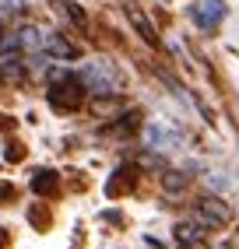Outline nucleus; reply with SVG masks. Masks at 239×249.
<instances>
[{
    "label": "nucleus",
    "mask_w": 239,
    "mask_h": 249,
    "mask_svg": "<svg viewBox=\"0 0 239 249\" xmlns=\"http://www.w3.org/2000/svg\"><path fill=\"white\" fill-rule=\"evenodd\" d=\"M176 239H179V242H197L200 231H197L194 225H179V228H176Z\"/></svg>",
    "instance_id": "423d86ee"
},
{
    "label": "nucleus",
    "mask_w": 239,
    "mask_h": 249,
    "mask_svg": "<svg viewBox=\"0 0 239 249\" xmlns=\"http://www.w3.org/2000/svg\"><path fill=\"white\" fill-rule=\"evenodd\" d=\"M32 190H36V193H53V190H57V176H53V172H36Z\"/></svg>",
    "instance_id": "20e7f679"
},
{
    "label": "nucleus",
    "mask_w": 239,
    "mask_h": 249,
    "mask_svg": "<svg viewBox=\"0 0 239 249\" xmlns=\"http://www.w3.org/2000/svg\"><path fill=\"white\" fill-rule=\"evenodd\" d=\"M4 200H14V186H7V182L0 186V204H4Z\"/></svg>",
    "instance_id": "0eeeda50"
},
{
    "label": "nucleus",
    "mask_w": 239,
    "mask_h": 249,
    "mask_svg": "<svg viewBox=\"0 0 239 249\" xmlns=\"http://www.w3.org/2000/svg\"><path fill=\"white\" fill-rule=\"evenodd\" d=\"M4 242H7V235H4V228H0V246H4Z\"/></svg>",
    "instance_id": "6e6552de"
},
{
    "label": "nucleus",
    "mask_w": 239,
    "mask_h": 249,
    "mask_svg": "<svg viewBox=\"0 0 239 249\" xmlns=\"http://www.w3.org/2000/svg\"><path fill=\"white\" fill-rule=\"evenodd\" d=\"M200 218H208L211 225H225L232 218V211L221 200H215V196H204V200H200Z\"/></svg>",
    "instance_id": "f03ea898"
},
{
    "label": "nucleus",
    "mask_w": 239,
    "mask_h": 249,
    "mask_svg": "<svg viewBox=\"0 0 239 249\" xmlns=\"http://www.w3.org/2000/svg\"><path fill=\"white\" fill-rule=\"evenodd\" d=\"M46 46L53 49L57 56H78V49H74L71 42H63V39H57V36H49V39H46Z\"/></svg>",
    "instance_id": "39448f33"
},
{
    "label": "nucleus",
    "mask_w": 239,
    "mask_h": 249,
    "mask_svg": "<svg viewBox=\"0 0 239 249\" xmlns=\"http://www.w3.org/2000/svg\"><path fill=\"white\" fill-rule=\"evenodd\" d=\"M127 14H130V21H134V28H138V32H141V39H144V42H151V46H155V42H159V39H155V28H151V25H148V18H144V14H141L138 7H134V4L127 7Z\"/></svg>",
    "instance_id": "7ed1b4c3"
},
{
    "label": "nucleus",
    "mask_w": 239,
    "mask_h": 249,
    "mask_svg": "<svg viewBox=\"0 0 239 249\" xmlns=\"http://www.w3.org/2000/svg\"><path fill=\"white\" fill-rule=\"evenodd\" d=\"M49 102H53L57 109H74L78 102H81V85H57L53 91H49Z\"/></svg>",
    "instance_id": "f257e3e1"
}]
</instances>
